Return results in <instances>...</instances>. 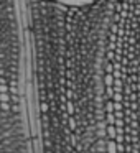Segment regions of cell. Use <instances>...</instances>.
I'll list each match as a JSON object with an SVG mask.
<instances>
[{
  "mask_svg": "<svg viewBox=\"0 0 140 153\" xmlns=\"http://www.w3.org/2000/svg\"><path fill=\"white\" fill-rule=\"evenodd\" d=\"M58 4H63V5H71V7H81V5H87V4H92L96 0H54Z\"/></svg>",
  "mask_w": 140,
  "mask_h": 153,
  "instance_id": "6da1fadb",
  "label": "cell"
}]
</instances>
